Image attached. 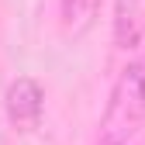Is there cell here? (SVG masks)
Returning a JSON list of instances; mask_svg holds the SVG:
<instances>
[{"mask_svg":"<svg viewBox=\"0 0 145 145\" xmlns=\"http://www.w3.org/2000/svg\"><path fill=\"white\" fill-rule=\"evenodd\" d=\"M42 104H45V93L31 76H21L7 86V118L17 128H35L42 118Z\"/></svg>","mask_w":145,"mask_h":145,"instance_id":"obj_2","label":"cell"},{"mask_svg":"<svg viewBox=\"0 0 145 145\" xmlns=\"http://www.w3.org/2000/svg\"><path fill=\"white\" fill-rule=\"evenodd\" d=\"M62 31L69 35V38H80L83 31L93 28L97 14H100V0H62Z\"/></svg>","mask_w":145,"mask_h":145,"instance_id":"obj_4","label":"cell"},{"mask_svg":"<svg viewBox=\"0 0 145 145\" xmlns=\"http://www.w3.org/2000/svg\"><path fill=\"white\" fill-rule=\"evenodd\" d=\"M145 124V62H128L114 80L100 121V145H128Z\"/></svg>","mask_w":145,"mask_h":145,"instance_id":"obj_1","label":"cell"},{"mask_svg":"<svg viewBox=\"0 0 145 145\" xmlns=\"http://www.w3.org/2000/svg\"><path fill=\"white\" fill-rule=\"evenodd\" d=\"M145 0H114V42L118 48H135L145 31Z\"/></svg>","mask_w":145,"mask_h":145,"instance_id":"obj_3","label":"cell"}]
</instances>
